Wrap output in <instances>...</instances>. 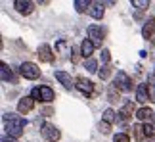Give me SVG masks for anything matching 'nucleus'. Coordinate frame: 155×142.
<instances>
[{"label":"nucleus","mask_w":155,"mask_h":142,"mask_svg":"<svg viewBox=\"0 0 155 142\" xmlns=\"http://www.w3.org/2000/svg\"><path fill=\"white\" fill-rule=\"evenodd\" d=\"M4 121H6V134L10 137H21L23 131H25V125L27 121L23 117H17V115H12V113H4Z\"/></svg>","instance_id":"obj_1"},{"label":"nucleus","mask_w":155,"mask_h":142,"mask_svg":"<svg viewBox=\"0 0 155 142\" xmlns=\"http://www.w3.org/2000/svg\"><path fill=\"white\" fill-rule=\"evenodd\" d=\"M19 73L29 81H35V79L40 77V69H38L37 63H33V62H23L19 66Z\"/></svg>","instance_id":"obj_2"},{"label":"nucleus","mask_w":155,"mask_h":142,"mask_svg":"<svg viewBox=\"0 0 155 142\" xmlns=\"http://www.w3.org/2000/svg\"><path fill=\"white\" fill-rule=\"evenodd\" d=\"M113 85H115V88L121 90V92H130V90H132V79H130L124 71H119V73H117Z\"/></svg>","instance_id":"obj_3"},{"label":"nucleus","mask_w":155,"mask_h":142,"mask_svg":"<svg viewBox=\"0 0 155 142\" xmlns=\"http://www.w3.org/2000/svg\"><path fill=\"white\" fill-rule=\"evenodd\" d=\"M40 133H42V137L46 140H50V142H58L59 137H61V133L56 129V125H52V123H44L42 127H40Z\"/></svg>","instance_id":"obj_4"},{"label":"nucleus","mask_w":155,"mask_h":142,"mask_svg":"<svg viewBox=\"0 0 155 142\" xmlns=\"http://www.w3.org/2000/svg\"><path fill=\"white\" fill-rule=\"evenodd\" d=\"M104 37H105V31L100 25H90L88 27V39L94 42V46H102Z\"/></svg>","instance_id":"obj_5"},{"label":"nucleus","mask_w":155,"mask_h":142,"mask_svg":"<svg viewBox=\"0 0 155 142\" xmlns=\"http://www.w3.org/2000/svg\"><path fill=\"white\" fill-rule=\"evenodd\" d=\"M77 88L82 92V94H86V96H92V92H94V83L92 81H88V79H84V77H77Z\"/></svg>","instance_id":"obj_6"},{"label":"nucleus","mask_w":155,"mask_h":142,"mask_svg":"<svg viewBox=\"0 0 155 142\" xmlns=\"http://www.w3.org/2000/svg\"><path fill=\"white\" fill-rule=\"evenodd\" d=\"M37 56L40 58V62H44V63H52L54 62V54H52L50 44H40L37 48Z\"/></svg>","instance_id":"obj_7"},{"label":"nucleus","mask_w":155,"mask_h":142,"mask_svg":"<svg viewBox=\"0 0 155 142\" xmlns=\"http://www.w3.org/2000/svg\"><path fill=\"white\" fill-rule=\"evenodd\" d=\"M14 8L19 12V14L29 15V14H33L35 4H33V2H29V0H15V2H14Z\"/></svg>","instance_id":"obj_8"},{"label":"nucleus","mask_w":155,"mask_h":142,"mask_svg":"<svg viewBox=\"0 0 155 142\" xmlns=\"http://www.w3.org/2000/svg\"><path fill=\"white\" fill-rule=\"evenodd\" d=\"M136 100H138L140 104H146L147 100H151L150 88H147V83H144V85H138V88H136Z\"/></svg>","instance_id":"obj_9"},{"label":"nucleus","mask_w":155,"mask_h":142,"mask_svg":"<svg viewBox=\"0 0 155 142\" xmlns=\"http://www.w3.org/2000/svg\"><path fill=\"white\" fill-rule=\"evenodd\" d=\"M33 108H35V100L31 96H25L17 102V111H19V113H29Z\"/></svg>","instance_id":"obj_10"},{"label":"nucleus","mask_w":155,"mask_h":142,"mask_svg":"<svg viewBox=\"0 0 155 142\" xmlns=\"http://www.w3.org/2000/svg\"><path fill=\"white\" fill-rule=\"evenodd\" d=\"M54 75H56V79H58V81L63 85V88H67V90H69V88L73 86V79H71V75L67 73V71H61V69H58Z\"/></svg>","instance_id":"obj_11"},{"label":"nucleus","mask_w":155,"mask_h":142,"mask_svg":"<svg viewBox=\"0 0 155 142\" xmlns=\"http://www.w3.org/2000/svg\"><path fill=\"white\" fill-rule=\"evenodd\" d=\"M153 35H155V19L150 17V19L146 21V25L142 27V37H144L146 40H151Z\"/></svg>","instance_id":"obj_12"},{"label":"nucleus","mask_w":155,"mask_h":142,"mask_svg":"<svg viewBox=\"0 0 155 142\" xmlns=\"http://www.w3.org/2000/svg\"><path fill=\"white\" fill-rule=\"evenodd\" d=\"M94 48H96V46H94V42L90 39H84L82 40V44H81V54L86 58V60H90L92 58V52H94Z\"/></svg>","instance_id":"obj_13"},{"label":"nucleus","mask_w":155,"mask_h":142,"mask_svg":"<svg viewBox=\"0 0 155 142\" xmlns=\"http://www.w3.org/2000/svg\"><path fill=\"white\" fill-rule=\"evenodd\" d=\"M88 14H90L94 19H102V17H104V4L102 2H92Z\"/></svg>","instance_id":"obj_14"},{"label":"nucleus","mask_w":155,"mask_h":142,"mask_svg":"<svg viewBox=\"0 0 155 142\" xmlns=\"http://www.w3.org/2000/svg\"><path fill=\"white\" fill-rule=\"evenodd\" d=\"M38 94H40V102H52L56 98V94L50 86H38Z\"/></svg>","instance_id":"obj_15"},{"label":"nucleus","mask_w":155,"mask_h":142,"mask_svg":"<svg viewBox=\"0 0 155 142\" xmlns=\"http://www.w3.org/2000/svg\"><path fill=\"white\" fill-rule=\"evenodd\" d=\"M0 77H2V81H4V83L14 81V73H12L10 66H8V63H4V62H2V66H0Z\"/></svg>","instance_id":"obj_16"},{"label":"nucleus","mask_w":155,"mask_h":142,"mask_svg":"<svg viewBox=\"0 0 155 142\" xmlns=\"http://www.w3.org/2000/svg\"><path fill=\"white\" fill-rule=\"evenodd\" d=\"M136 117H138L140 121H150L151 117H153V110H150V108H140L138 111H136Z\"/></svg>","instance_id":"obj_17"},{"label":"nucleus","mask_w":155,"mask_h":142,"mask_svg":"<svg viewBox=\"0 0 155 142\" xmlns=\"http://www.w3.org/2000/svg\"><path fill=\"white\" fill-rule=\"evenodd\" d=\"M90 6H92L90 0H75V10L79 12V14H82V12H86V10H90Z\"/></svg>","instance_id":"obj_18"},{"label":"nucleus","mask_w":155,"mask_h":142,"mask_svg":"<svg viewBox=\"0 0 155 142\" xmlns=\"http://www.w3.org/2000/svg\"><path fill=\"white\" fill-rule=\"evenodd\" d=\"M132 113H134V104H132V102H127L119 115H123V119H128V117L132 115Z\"/></svg>","instance_id":"obj_19"},{"label":"nucleus","mask_w":155,"mask_h":142,"mask_svg":"<svg viewBox=\"0 0 155 142\" xmlns=\"http://www.w3.org/2000/svg\"><path fill=\"white\" fill-rule=\"evenodd\" d=\"M117 119V115H115V111H113L111 108H107L105 111H104V115H102V121H105V123H113Z\"/></svg>","instance_id":"obj_20"},{"label":"nucleus","mask_w":155,"mask_h":142,"mask_svg":"<svg viewBox=\"0 0 155 142\" xmlns=\"http://www.w3.org/2000/svg\"><path fill=\"white\" fill-rule=\"evenodd\" d=\"M132 131H134V138H136V140H144L146 131H144V127H142V125H134Z\"/></svg>","instance_id":"obj_21"},{"label":"nucleus","mask_w":155,"mask_h":142,"mask_svg":"<svg viewBox=\"0 0 155 142\" xmlns=\"http://www.w3.org/2000/svg\"><path fill=\"white\" fill-rule=\"evenodd\" d=\"M86 71H88V73H96V71H98V62L94 60V58L86 60Z\"/></svg>","instance_id":"obj_22"},{"label":"nucleus","mask_w":155,"mask_h":142,"mask_svg":"<svg viewBox=\"0 0 155 142\" xmlns=\"http://www.w3.org/2000/svg\"><path fill=\"white\" fill-rule=\"evenodd\" d=\"M107 96H109V102H117V100H119V92H117L115 85L109 86V90H107Z\"/></svg>","instance_id":"obj_23"},{"label":"nucleus","mask_w":155,"mask_h":142,"mask_svg":"<svg viewBox=\"0 0 155 142\" xmlns=\"http://www.w3.org/2000/svg\"><path fill=\"white\" fill-rule=\"evenodd\" d=\"M130 4H132L134 8H138V10H146V8H150V2H147V0H132Z\"/></svg>","instance_id":"obj_24"},{"label":"nucleus","mask_w":155,"mask_h":142,"mask_svg":"<svg viewBox=\"0 0 155 142\" xmlns=\"http://www.w3.org/2000/svg\"><path fill=\"white\" fill-rule=\"evenodd\" d=\"M109 75H111V66H104L102 69H100V79L102 81H107Z\"/></svg>","instance_id":"obj_25"},{"label":"nucleus","mask_w":155,"mask_h":142,"mask_svg":"<svg viewBox=\"0 0 155 142\" xmlns=\"http://www.w3.org/2000/svg\"><path fill=\"white\" fill-rule=\"evenodd\" d=\"M98 129H100V133H102V134H109V133H111V123L100 121V125H98Z\"/></svg>","instance_id":"obj_26"},{"label":"nucleus","mask_w":155,"mask_h":142,"mask_svg":"<svg viewBox=\"0 0 155 142\" xmlns=\"http://www.w3.org/2000/svg\"><path fill=\"white\" fill-rule=\"evenodd\" d=\"M113 142H130V137L127 133H117L115 137H113Z\"/></svg>","instance_id":"obj_27"},{"label":"nucleus","mask_w":155,"mask_h":142,"mask_svg":"<svg viewBox=\"0 0 155 142\" xmlns=\"http://www.w3.org/2000/svg\"><path fill=\"white\" fill-rule=\"evenodd\" d=\"M109 60H111V52L107 50V48H104L102 50V62L105 63V66H109Z\"/></svg>","instance_id":"obj_28"},{"label":"nucleus","mask_w":155,"mask_h":142,"mask_svg":"<svg viewBox=\"0 0 155 142\" xmlns=\"http://www.w3.org/2000/svg\"><path fill=\"white\" fill-rule=\"evenodd\" d=\"M144 131H146V137H147V138H151L153 134H155V129L150 125V123H146V125H144Z\"/></svg>","instance_id":"obj_29"},{"label":"nucleus","mask_w":155,"mask_h":142,"mask_svg":"<svg viewBox=\"0 0 155 142\" xmlns=\"http://www.w3.org/2000/svg\"><path fill=\"white\" fill-rule=\"evenodd\" d=\"M147 88H150V96H151V102H155V85H153V83H147Z\"/></svg>","instance_id":"obj_30"},{"label":"nucleus","mask_w":155,"mask_h":142,"mask_svg":"<svg viewBox=\"0 0 155 142\" xmlns=\"http://www.w3.org/2000/svg\"><path fill=\"white\" fill-rule=\"evenodd\" d=\"M2 142H17V138H14V137H10V134H2Z\"/></svg>","instance_id":"obj_31"},{"label":"nucleus","mask_w":155,"mask_h":142,"mask_svg":"<svg viewBox=\"0 0 155 142\" xmlns=\"http://www.w3.org/2000/svg\"><path fill=\"white\" fill-rule=\"evenodd\" d=\"M42 113H44V115H50V113H52V108H44Z\"/></svg>","instance_id":"obj_32"}]
</instances>
